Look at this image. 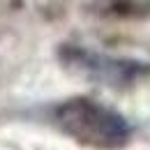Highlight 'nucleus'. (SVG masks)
I'll return each instance as SVG.
<instances>
[{
	"label": "nucleus",
	"instance_id": "nucleus-1",
	"mask_svg": "<svg viewBox=\"0 0 150 150\" xmlns=\"http://www.w3.org/2000/svg\"><path fill=\"white\" fill-rule=\"evenodd\" d=\"M56 122L65 134L95 148H120L134 132L125 115L88 99L62 104L56 111Z\"/></svg>",
	"mask_w": 150,
	"mask_h": 150
},
{
	"label": "nucleus",
	"instance_id": "nucleus-2",
	"mask_svg": "<svg viewBox=\"0 0 150 150\" xmlns=\"http://www.w3.org/2000/svg\"><path fill=\"white\" fill-rule=\"evenodd\" d=\"M81 65H83V72L97 76L102 81H109V83H125L132 81L136 76L143 74V62H136V60H118V58H109V56H99V53H88V51H76L74 53Z\"/></svg>",
	"mask_w": 150,
	"mask_h": 150
}]
</instances>
